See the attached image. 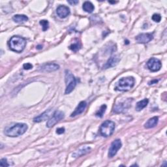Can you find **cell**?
Masks as SVG:
<instances>
[{"mask_svg":"<svg viewBox=\"0 0 167 167\" xmlns=\"http://www.w3.org/2000/svg\"><path fill=\"white\" fill-rule=\"evenodd\" d=\"M27 125L25 123H15L13 125L7 127L4 130V134L9 137H17L26 133Z\"/></svg>","mask_w":167,"mask_h":167,"instance_id":"obj_1","label":"cell"},{"mask_svg":"<svg viewBox=\"0 0 167 167\" xmlns=\"http://www.w3.org/2000/svg\"><path fill=\"white\" fill-rule=\"evenodd\" d=\"M8 45L12 51L20 53L26 47V40L20 36H13L8 42Z\"/></svg>","mask_w":167,"mask_h":167,"instance_id":"obj_2","label":"cell"},{"mask_svg":"<svg viewBox=\"0 0 167 167\" xmlns=\"http://www.w3.org/2000/svg\"><path fill=\"white\" fill-rule=\"evenodd\" d=\"M135 78L132 76L121 78L115 87V90L127 91L131 89L135 85Z\"/></svg>","mask_w":167,"mask_h":167,"instance_id":"obj_3","label":"cell"},{"mask_svg":"<svg viewBox=\"0 0 167 167\" xmlns=\"http://www.w3.org/2000/svg\"><path fill=\"white\" fill-rule=\"evenodd\" d=\"M115 129V123L110 120H106L102 123L99 129L101 135L104 137L111 136Z\"/></svg>","mask_w":167,"mask_h":167,"instance_id":"obj_4","label":"cell"},{"mask_svg":"<svg viewBox=\"0 0 167 167\" xmlns=\"http://www.w3.org/2000/svg\"><path fill=\"white\" fill-rule=\"evenodd\" d=\"M65 82H66V89L65 93L69 94L75 88L76 85V81L75 77L72 74V72L68 70L65 71Z\"/></svg>","mask_w":167,"mask_h":167,"instance_id":"obj_5","label":"cell"},{"mask_svg":"<svg viewBox=\"0 0 167 167\" xmlns=\"http://www.w3.org/2000/svg\"><path fill=\"white\" fill-rule=\"evenodd\" d=\"M64 116L65 115L63 112L60 111H56L53 114V115L52 116L51 118L48 121L47 123V126L49 128L54 127L57 122H59L60 120L64 118Z\"/></svg>","mask_w":167,"mask_h":167,"instance_id":"obj_6","label":"cell"},{"mask_svg":"<svg viewBox=\"0 0 167 167\" xmlns=\"http://www.w3.org/2000/svg\"><path fill=\"white\" fill-rule=\"evenodd\" d=\"M148 68L152 72H156L161 69L162 64L161 61L155 57H151L147 63Z\"/></svg>","mask_w":167,"mask_h":167,"instance_id":"obj_7","label":"cell"},{"mask_svg":"<svg viewBox=\"0 0 167 167\" xmlns=\"http://www.w3.org/2000/svg\"><path fill=\"white\" fill-rule=\"evenodd\" d=\"M122 144L120 139H116L113 141L111 145V147L108 150V156L112 158L117 154L118 150L121 148Z\"/></svg>","mask_w":167,"mask_h":167,"instance_id":"obj_8","label":"cell"},{"mask_svg":"<svg viewBox=\"0 0 167 167\" xmlns=\"http://www.w3.org/2000/svg\"><path fill=\"white\" fill-rule=\"evenodd\" d=\"M154 39V35L151 33H142L136 37V41L138 43L146 44Z\"/></svg>","mask_w":167,"mask_h":167,"instance_id":"obj_9","label":"cell"},{"mask_svg":"<svg viewBox=\"0 0 167 167\" xmlns=\"http://www.w3.org/2000/svg\"><path fill=\"white\" fill-rule=\"evenodd\" d=\"M56 12L57 16L61 18H65L70 14V9L68 7L60 5L57 8Z\"/></svg>","mask_w":167,"mask_h":167,"instance_id":"obj_10","label":"cell"},{"mask_svg":"<svg viewBox=\"0 0 167 167\" xmlns=\"http://www.w3.org/2000/svg\"><path fill=\"white\" fill-rule=\"evenodd\" d=\"M130 99H127L126 101H124L123 103H120L118 105H116L114 107V112L115 113H121L123 112H124L125 110L128 109V108L130 106Z\"/></svg>","mask_w":167,"mask_h":167,"instance_id":"obj_11","label":"cell"},{"mask_svg":"<svg viewBox=\"0 0 167 167\" xmlns=\"http://www.w3.org/2000/svg\"><path fill=\"white\" fill-rule=\"evenodd\" d=\"M86 106L87 103L86 101H81V102L78 104L77 107L75 108V111L71 114V117H75V116L82 114L86 109Z\"/></svg>","mask_w":167,"mask_h":167,"instance_id":"obj_12","label":"cell"},{"mask_svg":"<svg viewBox=\"0 0 167 167\" xmlns=\"http://www.w3.org/2000/svg\"><path fill=\"white\" fill-rule=\"evenodd\" d=\"M60 69V66L56 63H47L43 65L41 67H40V70L42 71L45 72H52L57 71Z\"/></svg>","mask_w":167,"mask_h":167,"instance_id":"obj_13","label":"cell"},{"mask_svg":"<svg viewBox=\"0 0 167 167\" xmlns=\"http://www.w3.org/2000/svg\"><path fill=\"white\" fill-rule=\"evenodd\" d=\"M120 60V58L118 56H115L110 57L108 60L106 61V63L104 65L105 69H108L112 67H114L115 65H117L118 62Z\"/></svg>","mask_w":167,"mask_h":167,"instance_id":"obj_14","label":"cell"},{"mask_svg":"<svg viewBox=\"0 0 167 167\" xmlns=\"http://www.w3.org/2000/svg\"><path fill=\"white\" fill-rule=\"evenodd\" d=\"M50 114H51V109H49V110L45 111V112H43L42 114H40L39 115L37 116V117L34 118L33 121L36 122V123H39V122L43 121H45L50 118Z\"/></svg>","mask_w":167,"mask_h":167,"instance_id":"obj_15","label":"cell"},{"mask_svg":"<svg viewBox=\"0 0 167 167\" xmlns=\"http://www.w3.org/2000/svg\"><path fill=\"white\" fill-rule=\"evenodd\" d=\"M91 148L88 146H82L81 148H80L77 151H76L75 153L72 154V156L74 157H81L83 155L86 154L87 153H88V152L90 151Z\"/></svg>","mask_w":167,"mask_h":167,"instance_id":"obj_16","label":"cell"},{"mask_svg":"<svg viewBox=\"0 0 167 167\" xmlns=\"http://www.w3.org/2000/svg\"><path fill=\"white\" fill-rule=\"evenodd\" d=\"M158 121H159L158 117H157V116H155V117H153V118L149 119L148 120V121L145 123L144 127H145V128H146V129L153 128L157 125Z\"/></svg>","mask_w":167,"mask_h":167,"instance_id":"obj_17","label":"cell"},{"mask_svg":"<svg viewBox=\"0 0 167 167\" xmlns=\"http://www.w3.org/2000/svg\"><path fill=\"white\" fill-rule=\"evenodd\" d=\"M12 20L17 23H24L28 20V18L24 14H16L12 17Z\"/></svg>","mask_w":167,"mask_h":167,"instance_id":"obj_18","label":"cell"},{"mask_svg":"<svg viewBox=\"0 0 167 167\" xmlns=\"http://www.w3.org/2000/svg\"><path fill=\"white\" fill-rule=\"evenodd\" d=\"M148 103H149V100L148 99H144L139 101V102H138L136 103V108H135L136 110L137 111H141L145 107L147 106V105H148Z\"/></svg>","mask_w":167,"mask_h":167,"instance_id":"obj_19","label":"cell"},{"mask_svg":"<svg viewBox=\"0 0 167 167\" xmlns=\"http://www.w3.org/2000/svg\"><path fill=\"white\" fill-rule=\"evenodd\" d=\"M82 8L84 11L88 13H91L94 11L95 7H94V5L90 2H86L83 4Z\"/></svg>","mask_w":167,"mask_h":167,"instance_id":"obj_20","label":"cell"},{"mask_svg":"<svg viewBox=\"0 0 167 167\" xmlns=\"http://www.w3.org/2000/svg\"><path fill=\"white\" fill-rule=\"evenodd\" d=\"M106 110V105H103L101 106L100 109L96 112V115L97 116V117H99V118H102L103 116V114H105V111Z\"/></svg>","mask_w":167,"mask_h":167,"instance_id":"obj_21","label":"cell"},{"mask_svg":"<svg viewBox=\"0 0 167 167\" xmlns=\"http://www.w3.org/2000/svg\"><path fill=\"white\" fill-rule=\"evenodd\" d=\"M69 48L72 50V51L76 52L78 50H79L80 48H81V44H80V42H78V41L77 42H74L72 43V45H71Z\"/></svg>","mask_w":167,"mask_h":167,"instance_id":"obj_22","label":"cell"},{"mask_svg":"<svg viewBox=\"0 0 167 167\" xmlns=\"http://www.w3.org/2000/svg\"><path fill=\"white\" fill-rule=\"evenodd\" d=\"M40 24L42 26V30L43 31H47L48 29V26H49V23H48V21L46 20H42L40 21Z\"/></svg>","mask_w":167,"mask_h":167,"instance_id":"obj_23","label":"cell"},{"mask_svg":"<svg viewBox=\"0 0 167 167\" xmlns=\"http://www.w3.org/2000/svg\"><path fill=\"white\" fill-rule=\"evenodd\" d=\"M152 20L155 22H159L161 20V17L159 14H154L152 16Z\"/></svg>","mask_w":167,"mask_h":167,"instance_id":"obj_24","label":"cell"},{"mask_svg":"<svg viewBox=\"0 0 167 167\" xmlns=\"http://www.w3.org/2000/svg\"><path fill=\"white\" fill-rule=\"evenodd\" d=\"M0 166L2 167H5V166H9V164L7 162V160L6 159H2L1 161H0Z\"/></svg>","mask_w":167,"mask_h":167,"instance_id":"obj_25","label":"cell"},{"mask_svg":"<svg viewBox=\"0 0 167 167\" xmlns=\"http://www.w3.org/2000/svg\"><path fill=\"white\" fill-rule=\"evenodd\" d=\"M33 67V65L30 63H25L23 65V68L25 69V70H29V69H32Z\"/></svg>","mask_w":167,"mask_h":167,"instance_id":"obj_26","label":"cell"},{"mask_svg":"<svg viewBox=\"0 0 167 167\" xmlns=\"http://www.w3.org/2000/svg\"><path fill=\"white\" fill-rule=\"evenodd\" d=\"M64 132H65V128H63V127L58 128L56 130V133H57L58 135H61V134L64 133Z\"/></svg>","mask_w":167,"mask_h":167,"instance_id":"obj_27","label":"cell"},{"mask_svg":"<svg viewBox=\"0 0 167 167\" xmlns=\"http://www.w3.org/2000/svg\"><path fill=\"white\" fill-rule=\"evenodd\" d=\"M68 3L71 5H75L78 3V1H68Z\"/></svg>","mask_w":167,"mask_h":167,"instance_id":"obj_28","label":"cell"},{"mask_svg":"<svg viewBox=\"0 0 167 167\" xmlns=\"http://www.w3.org/2000/svg\"><path fill=\"white\" fill-rule=\"evenodd\" d=\"M157 82V81H151L149 82V84L151 85V84H153V83H156Z\"/></svg>","mask_w":167,"mask_h":167,"instance_id":"obj_29","label":"cell"},{"mask_svg":"<svg viewBox=\"0 0 167 167\" xmlns=\"http://www.w3.org/2000/svg\"><path fill=\"white\" fill-rule=\"evenodd\" d=\"M110 3H117L116 2H108Z\"/></svg>","mask_w":167,"mask_h":167,"instance_id":"obj_30","label":"cell"},{"mask_svg":"<svg viewBox=\"0 0 167 167\" xmlns=\"http://www.w3.org/2000/svg\"><path fill=\"white\" fill-rule=\"evenodd\" d=\"M42 47H41V46H38V47H37V48L38 49H41V48H42Z\"/></svg>","mask_w":167,"mask_h":167,"instance_id":"obj_31","label":"cell"}]
</instances>
